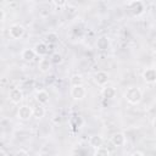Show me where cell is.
I'll list each match as a JSON object with an SVG mask.
<instances>
[{
	"label": "cell",
	"instance_id": "cell-10",
	"mask_svg": "<svg viewBox=\"0 0 156 156\" xmlns=\"http://www.w3.org/2000/svg\"><path fill=\"white\" fill-rule=\"evenodd\" d=\"M143 78L146 83H155L156 82V68H146L143 72Z\"/></svg>",
	"mask_w": 156,
	"mask_h": 156
},
{
	"label": "cell",
	"instance_id": "cell-3",
	"mask_svg": "<svg viewBox=\"0 0 156 156\" xmlns=\"http://www.w3.org/2000/svg\"><path fill=\"white\" fill-rule=\"evenodd\" d=\"M24 32H26L24 27L21 26V24H17V23L16 24H12L10 27V29H9V34H10V37L12 39H21L23 37Z\"/></svg>",
	"mask_w": 156,
	"mask_h": 156
},
{
	"label": "cell",
	"instance_id": "cell-25",
	"mask_svg": "<svg viewBox=\"0 0 156 156\" xmlns=\"http://www.w3.org/2000/svg\"><path fill=\"white\" fill-rule=\"evenodd\" d=\"M152 127H154V129L156 130V117H155L154 121H152Z\"/></svg>",
	"mask_w": 156,
	"mask_h": 156
},
{
	"label": "cell",
	"instance_id": "cell-11",
	"mask_svg": "<svg viewBox=\"0 0 156 156\" xmlns=\"http://www.w3.org/2000/svg\"><path fill=\"white\" fill-rule=\"evenodd\" d=\"M49 99H50V96H49V93H48L46 90H39V91L35 94V100H37L39 104H41V105L48 104V102H49Z\"/></svg>",
	"mask_w": 156,
	"mask_h": 156
},
{
	"label": "cell",
	"instance_id": "cell-5",
	"mask_svg": "<svg viewBox=\"0 0 156 156\" xmlns=\"http://www.w3.org/2000/svg\"><path fill=\"white\" fill-rule=\"evenodd\" d=\"M33 116V108L29 107L28 105H22L20 106L18 111H17V117L22 121H27Z\"/></svg>",
	"mask_w": 156,
	"mask_h": 156
},
{
	"label": "cell",
	"instance_id": "cell-15",
	"mask_svg": "<svg viewBox=\"0 0 156 156\" xmlns=\"http://www.w3.org/2000/svg\"><path fill=\"white\" fill-rule=\"evenodd\" d=\"M37 56V54H35V51H34V49H24L23 51H22V54H21V57L24 60V61H33L34 60V57Z\"/></svg>",
	"mask_w": 156,
	"mask_h": 156
},
{
	"label": "cell",
	"instance_id": "cell-7",
	"mask_svg": "<svg viewBox=\"0 0 156 156\" xmlns=\"http://www.w3.org/2000/svg\"><path fill=\"white\" fill-rule=\"evenodd\" d=\"M94 80H95V83L98 85L104 87L108 80V73L105 72V71H98L95 73V76H94Z\"/></svg>",
	"mask_w": 156,
	"mask_h": 156
},
{
	"label": "cell",
	"instance_id": "cell-20",
	"mask_svg": "<svg viewBox=\"0 0 156 156\" xmlns=\"http://www.w3.org/2000/svg\"><path fill=\"white\" fill-rule=\"evenodd\" d=\"M50 58H51V62H52L54 65H60V63L62 62V55H61V54H58V52L52 54Z\"/></svg>",
	"mask_w": 156,
	"mask_h": 156
},
{
	"label": "cell",
	"instance_id": "cell-6",
	"mask_svg": "<svg viewBox=\"0 0 156 156\" xmlns=\"http://www.w3.org/2000/svg\"><path fill=\"white\" fill-rule=\"evenodd\" d=\"M9 99L13 104H20L22 101V99H23V91L20 88H12L9 91Z\"/></svg>",
	"mask_w": 156,
	"mask_h": 156
},
{
	"label": "cell",
	"instance_id": "cell-17",
	"mask_svg": "<svg viewBox=\"0 0 156 156\" xmlns=\"http://www.w3.org/2000/svg\"><path fill=\"white\" fill-rule=\"evenodd\" d=\"M33 116L35 118H38V119L39 118H43L45 116V108H44V106L41 104H39L37 107L33 108Z\"/></svg>",
	"mask_w": 156,
	"mask_h": 156
},
{
	"label": "cell",
	"instance_id": "cell-18",
	"mask_svg": "<svg viewBox=\"0 0 156 156\" xmlns=\"http://www.w3.org/2000/svg\"><path fill=\"white\" fill-rule=\"evenodd\" d=\"M83 82H84V79L80 74H73L71 77V84L72 85H82Z\"/></svg>",
	"mask_w": 156,
	"mask_h": 156
},
{
	"label": "cell",
	"instance_id": "cell-9",
	"mask_svg": "<svg viewBox=\"0 0 156 156\" xmlns=\"http://www.w3.org/2000/svg\"><path fill=\"white\" fill-rule=\"evenodd\" d=\"M51 58H48V57H43L39 60V63H38V68L40 72L43 73H48L50 69H51Z\"/></svg>",
	"mask_w": 156,
	"mask_h": 156
},
{
	"label": "cell",
	"instance_id": "cell-4",
	"mask_svg": "<svg viewBox=\"0 0 156 156\" xmlns=\"http://www.w3.org/2000/svg\"><path fill=\"white\" fill-rule=\"evenodd\" d=\"M87 95V90L82 85H72V89H71V96L74 99V100H83Z\"/></svg>",
	"mask_w": 156,
	"mask_h": 156
},
{
	"label": "cell",
	"instance_id": "cell-22",
	"mask_svg": "<svg viewBox=\"0 0 156 156\" xmlns=\"http://www.w3.org/2000/svg\"><path fill=\"white\" fill-rule=\"evenodd\" d=\"M52 2H54V5L57 6V7H63V6L66 5L67 0H52Z\"/></svg>",
	"mask_w": 156,
	"mask_h": 156
},
{
	"label": "cell",
	"instance_id": "cell-19",
	"mask_svg": "<svg viewBox=\"0 0 156 156\" xmlns=\"http://www.w3.org/2000/svg\"><path fill=\"white\" fill-rule=\"evenodd\" d=\"M49 44H56V43H58V35L56 34V33H54V32H51V33H49V34H46V39H45Z\"/></svg>",
	"mask_w": 156,
	"mask_h": 156
},
{
	"label": "cell",
	"instance_id": "cell-12",
	"mask_svg": "<svg viewBox=\"0 0 156 156\" xmlns=\"http://www.w3.org/2000/svg\"><path fill=\"white\" fill-rule=\"evenodd\" d=\"M108 46H110V39H108L107 37L102 35V37L98 38V40H96V48H98L99 50L104 51V50L108 49Z\"/></svg>",
	"mask_w": 156,
	"mask_h": 156
},
{
	"label": "cell",
	"instance_id": "cell-13",
	"mask_svg": "<svg viewBox=\"0 0 156 156\" xmlns=\"http://www.w3.org/2000/svg\"><path fill=\"white\" fill-rule=\"evenodd\" d=\"M34 51H35V54L38 55V56H45L46 54H48V51H49V46L45 44V43H38V44H35V46H34Z\"/></svg>",
	"mask_w": 156,
	"mask_h": 156
},
{
	"label": "cell",
	"instance_id": "cell-14",
	"mask_svg": "<svg viewBox=\"0 0 156 156\" xmlns=\"http://www.w3.org/2000/svg\"><path fill=\"white\" fill-rule=\"evenodd\" d=\"M102 144H104V139H102L101 135H93L89 139V145L94 149H98V147L102 146Z\"/></svg>",
	"mask_w": 156,
	"mask_h": 156
},
{
	"label": "cell",
	"instance_id": "cell-2",
	"mask_svg": "<svg viewBox=\"0 0 156 156\" xmlns=\"http://www.w3.org/2000/svg\"><path fill=\"white\" fill-rule=\"evenodd\" d=\"M128 10H129V12H130L133 16H140V15L144 13L145 6H144L143 1H140V0H133V1L129 2Z\"/></svg>",
	"mask_w": 156,
	"mask_h": 156
},
{
	"label": "cell",
	"instance_id": "cell-8",
	"mask_svg": "<svg viewBox=\"0 0 156 156\" xmlns=\"http://www.w3.org/2000/svg\"><path fill=\"white\" fill-rule=\"evenodd\" d=\"M111 143H112L113 146L121 147V146H123V145L126 144V135H124L123 133H121V132L115 133V134L111 136Z\"/></svg>",
	"mask_w": 156,
	"mask_h": 156
},
{
	"label": "cell",
	"instance_id": "cell-24",
	"mask_svg": "<svg viewBox=\"0 0 156 156\" xmlns=\"http://www.w3.org/2000/svg\"><path fill=\"white\" fill-rule=\"evenodd\" d=\"M28 152L27 151H23V150H20V151H17L16 152V155H27Z\"/></svg>",
	"mask_w": 156,
	"mask_h": 156
},
{
	"label": "cell",
	"instance_id": "cell-16",
	"mask_svg": "<svg viewBox=\"0 0 156 156\" xmlns=\"http://www.w3.org/2000/svg\"><path fill=\"white\" fill-rule=\"evenodd\" d=\"M101 95L105 99H113L116 95V90L113 87H104L101 89Z\"/></svg>",
	"mask_w": 156,
	"mask_h": 156
},
{
	"label": "cell",
	"instance_id": "cell-21",
	"mask_svg": "<svg viewBox=\"0 0 156 156\" xmlns=\"http://www.w3.org/2000/svg\"><path fill=\"white\" fill-rule=\"evenodd\" d=\"M95 155H99V156H108L110 155V151L106 147L100 146V147L95 149Z\"/></svg>",
	"mask_w": 156,
	"mask_h": 156
},
{
	"label": "cell",
	"instance_id": "cell-23",
	"mask_svg": "<svg viewBox=\"0 0 156 156\" xmlns=\"http://www.w3.org/2000/svg\"><path fill=\"white\" fill-rule=\"evenodd\" d=\"M132 155H133V156H135V155L143 156V155H144V152H143V151H136V150H135V151H133V152H132Z\"/></svg>",
	"mask_w": 156,
	"mask_h": 156
},
{
	"label": "cell",
	"instance_id": "cell-1",
	"mask_svg": "<svg viewBox=\"0 0 156 156\" xmlns=\"http://www.w3.org/2000/svg\"><path fill=\"white\" fill-rule=\"evenodd\" d=\"M124 98L127 100V102L132 104V105H136L141 101V98H143V93L139 88L136 87H132V88H128L126 91H124Z\"/></svg>",
	"mask_w": 156,
	"mask_h": 156
}]
</instances>
